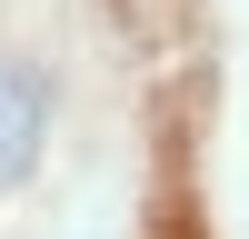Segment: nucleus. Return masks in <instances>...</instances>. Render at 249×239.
<instances>
[{
  "label": "nucleus",
  "instance_id": "f257e3e1",
  "mask_svg": "<svg viewBox=\"0 0 249 239\" xmlns=\"http://www.w3.org/2000/svg\"><path fill=\"white\" fill-rule=\"evenodd\" d=\"M30 150H40V80L30 70H0V189L30 170Z\"/></svg>",
  "mask_w": 249,
  "mask_h": 239
}]
</instances>
